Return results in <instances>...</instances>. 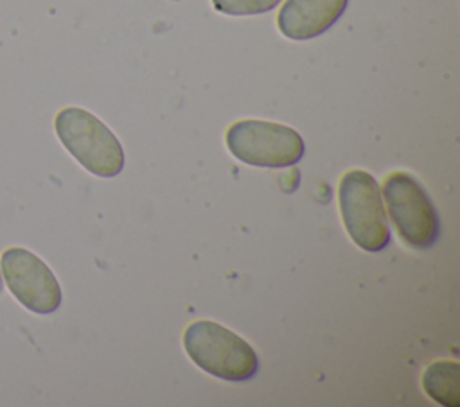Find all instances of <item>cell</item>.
Returning <instances> with one entry per match:
<instances>
[{
	"label": "cell",
	"instance_id": "obj_2",
	"mask_svg": "<svg viewBox=\"0 0 460 407\" xmlns=\"http://www.w3.org/2000/svg\"><path fill=\"white\" fill-rule=\"evenodd\" d=\"M54 131L63 147L92 174L113 178L124 167L119 138L95 115L83 108H63L54 118Z\"/></svg>",
	"mask_w": 460,
	"mask_h": 407
},
{
	"label": "cell",
	"instance_id": "obj_8",
	"mask_svg": "<svg viewBox=\"0 0 460 407\" xmlns=\"http://www.w3.org/2000/svg\"><path fill=\"white\" fill-rule=\"evenodd\" d=\"M460 366L456 360H437L422 375V387L429 398L446 407L460 405Z\"/></svg>",
	"mask_w": 460,
	"mask_h": 407
},
{
	"label": "cell",
	"instance_id": "obj_6",
	"mask_svg": "<svg viewBox=\"0 0 460 407\" xmlns=\"http://www.w3.org/2000/svg\"><path fill=\"white\" fill-rule=\"evenodd\" d=\"M7 289L27 310L52 314L61 305V287L50 267L25 247H7L0 258Z\"/></svg>",
	"mask_w": 460,
	"mask_h": 407
},
{
	"label": "cell",
	"instance_id": "obj_10",
	"mask_svg": "<svg viewBox=\"0 0 460 407\" xmlns=\"http://www.w3.org/2000/svg\"><path fill=\"white\" fill-rule=\"evenodd\" d=\"M4 290V280H2V271H0V292Z\"/></svg>",
	"mask_w": 460,
	"mask_h": 407
},
{
	"label": "cell",
	"instance_id": "obj_9",
	"mask_svg": "<svg viewBox=\"0 0 460 407\" xmlns=\"http://www.w3.org/2000/svg\"><path fill=\"white\" fill-rule=\"evenodd\" d=\"M280 0H212L216 11L230 16H252L268 13L279 5Z\"/></svg>",
	"mask_w": 460,
	"mask_h": 407
},
{
	"label": "cell",
	"instance_id": "obj_4",
	"mask_svg": "<svg viewBox=\"0 0 460 407\" xmlns=\"http://www.w3.org/2000/svg\"><path fill=\"white\" fill-rule=\"evenodd\" d=\"M228 151L253 167L280 169L295 165L304 156V140L289 126L266 120L234 122L225 134Z\"/></svg>",
	"mask_w": 460,
	"mask_h": 407
},
{
	"label": "cell",
	"instance_id": "obj_3",
	"mask_svg": "<svg viewBox=\"0 0 460 407\" xmlns=\"http://www.w3.org/2000/svg\"><path fill=\"white\" fill-rule=\"evenodd\" d=\"M338 199L343 226L354 244L368 253L383 251L390 229L376 178L361 169L349 170L340 181Z\"/></svg>",
	"mask_w": 460,
	"mask_h": 407
},
{
	"label": "cell",
	"instance_id": "obj_5",
	"mask_svg": "<svg viewBox=\"0 0 460 407\" xmlns=\"http://www.w3.org/2000/svg\"><path fill=\"white\" fill-rule=\"evenodd\" d=\"M383 197L399 237L408 246L426 249L437 242L440 233L438 213L413 176L402 170L386 176Z\"/></svg>",
	"mask_w": 460,
	"mask_h": 407
},
{
	"label": "cell",
	"instance_id": "obj_1",
	"mask_svg": "<svg viewBox=\"0 0 460 407\" xmlns=\"http://www.w3.org/2000/svg\"><path fill=\"white\" fill-rule=\"evenodd\" d=\"M183 348L203 371L223 380L243 382L259 371L255 350L226 326L201 319L183 332Z\"/></svg>",
	"mask_w": 460,
	"mask_h": 407
},
{
	"label": "cell",
	"instance_id": "obj_7",
	"mask_svg": "<svg viewBox=\"0 0 460 407\" xmlns=\"http://www.w3.org/2000/svg\"><path fill=\"white\" fill-rule=\"evenodd\" d=\"M349 0H286L277 14L279 30L289 39H311L331 29Z\"/></svg>",
	"mask_w": 460,
	"mask_h": 407
}]
</instances>
